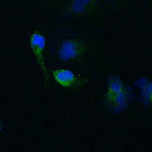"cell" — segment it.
I'll return each mask as SVG.
<instances>
[{
	"label": "cell",
	"mask_w": 152,
	"mask_h": 152,
	"mask_svg": "<svg viewBox=\"0 0 152 152\" xmlns=\"http://www.w3.org/2000/svg\"><path fill=\"white\" fill-rule=\"evenodd\" d=\"M53 51L62 62H74L81 60L88 55L89 46L75 35H66L58 40L53 47Z\"/></svg>",
	"instance_id": "6da1fadb"
},
{
	"label": "cell",
	"mask_w": 152,
	"mask_h": 152,
	"mask_svg": "<svg viewBox=\"0 0 152 152\" xmlns=\"http://www.w3.org/2000/svg\"><path fill=\"white\" fill-rule=\"evenodd\" d=\"M128 91L119 76L111 74L108 78L107 91L103 104L111 112H119L125 109L129 103Z\"/></svg>",
	"instance_id": "7a4b0ae2"
},
{
	"label": "cell",
	"mask_w": 152,
	"mask_h": 152,
	"mask_svg": "<svg viewBox=\"0 0 152 152\" xmlns=\"http://www.w3.org/2000/svg\"><path fill=\"white\" fill-rule=\"evenodd\" d=\"M100 2L97 0H75L60 9V13L66 17H85L93 15L99 10Z\"/></svg>",
	"instance_id": "3957f363"
},
{
	"label": "cell",
	"mask_w": 152,
	"mask_h": 152,
	"mask_svg": "<svg viewBox=\"0 0 152 152\" xmlns=\"http://www.w3.org/2000/svg\"><path fill=\"white\" fill-rule=\"evenodd\" d=\"M52 74L56 82L62 88L71 90H79L90 81V77L75 74L66 69H56L52 71Z\"/></svg>",
	"instance_id": "277c9868"
},
{
	"label": "cell",
	"mask_w": 152,
	"mask_h": 152,
	"mask_svg": "<svg viewBox=\"0 0 152 152\" xmlns=\"http://www.w3.org/2000/svg\"><path fill=\"white\" fill-rule=\"evenodd\" d=\"M29 43L32 52H33L35 59L38 63V66L42 72L44 83L48 84V69L46 66L45 58H44V49H45L46 46L45 37L37 30L34 31L30 34Z\"/></svg>",
	"instance_id": "5b68a950"
},
{
	"label": "cell",
	"mask_w": 152,
	"mask_h": 152,
	"mask_svg": "<svg viewBox=\"0 0 152 152\" xmlns=\"http://www.w3.org/2000/svg\"><path fill=\"white\" fill-rule=\"evenodd\" d=\"M142 96L145 99V102H148L149 104L151 103V83L149 81L147 85H145L143 87V92H142Z\"/></svg>",
	"instance_id": "8992f818"
}]
</instances>
